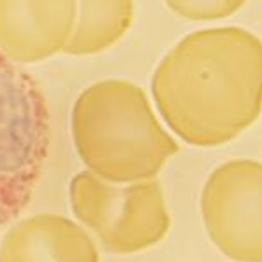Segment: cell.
Returning a JSON list of instances; mask_svg holds the SVG:
<instances>
[{"instance_id": "6da1fadb", "label": "cell", "mask_w": 262, "mask_h": 262, "mask_svg": "<svg viewBox=\"0 0 262 262\" xmlns=\"http://www.w3.org/2000/svg\"><path fill=\"white\" fill-rule=\"evenodd\" d=\"M156 107L196 147L234 140L262 112V40L239 27L184 37L152 75Z\"/></svg>"}, {"instance_id": "7a4b0ae2", "label": "cell", "mask_w": 262, "mask_h": 262, "mask_svg": "<svg viewBox=\"0 0 262 262\" xmlns=\"http://www.w3.org/2000/svg\"><path fill=\"white\" fill-rule=\"evenodd\" d=\"M72 138L90 171L112 184L156 179L180 150L142 88L122 79L100 81L79 95Z\"/></svg>"}, {"instance_id": "3957f363", "label": "cell", "mask_w": 262, "mask_h": 262, "mask_svg": "<svg viewBox=\"0 0 262 262\" xmlns=\"http://www.w3.org/2000/svg\"><path fill=\"white\" fill-rule=\"evenodd\" d=\"M51 147L40 84L0 51V234L30 205Z\"/></svg>"}, {"instance_id": "277c9868", "label": "cell", "mask_w": 262, "mask_h": 262, "mask_svg": "<svg viewBox=\"0 0 262 262\" xmlns=\"http://www.w3.org/2000/svg\"><path fill=\"white\" fill-rule=\"evenodd\" d=\"M70 206L101 247L117 255L138 253L163 242L171 227L163 187L156 179L112 184L91 171L72 179Z\"/></svg>"}, {"instance_id": "5b68a950", "label": "cell", "mask_w": 262, "mask_h": 262, "mask_svg": "<svg viewBox=\"0 0 262 262\" xmlns=\"http://www.w3.org/2000/svg\"><path fill=\"white\" fill-rule=\"evenodd\" d=\"M201 217L212 243L234 262H262V163L232 159L210 173Z\"/></svg>"}, {"instance_id": "8992f818", "label": "cell", "mask_w": 262, "mask_h": 262, "mask_svg": "<svg viewBox=\"0 0 262 262\" xmlns=\"http://www.w3.org/2000/svg\"><path fill=\"white\" fill-rule=\"evenodd\" d=\"M77 0H0V51L16 63H37L65 51Z\"/></svg>"}, {"instance_id": "52a82bcc", "label": "cell", "mask_w": 262, "mask_h": 262, "mask_svg": "<svg viewBox=\"0 0 262 262\" xmlns=\"http://www.w3.org/2000/svg\"><path fill=\"white\" fill-rule=\"evenodd\" d=\"M0 262H100V255L81 226L61 215L39 213L9 226Z\"/></svg>"}, {"instance_id": "ba28073f", "label": "cell", "mask_w": 262, "mask_h": 262, "mask_svg": "<svg viewBox=\"0 0 262 262\" xmlns=\"http://www.w3.org/2000/svg\"><path fill=\"white\" fill-rule=\"evenodd\" d=\"M133 23V0H77L72 37L63 53L84 56L112 48Z\"/></svg>"}, {"instance_id": "9c48e42d", "label": "cell", "mask_w": 262, "mask_h": 262, "mask_svg": "<svg viewBox=\"0 0 262 262\" xmlns=\"http://www.w3.org/2000/svg\"><path fill=\"white\" fill-rule=\"evenodd\" d=\"M166 6L185 19L215 21L234 14L247 0H164Z\"/></svg>"}]
</instances>
